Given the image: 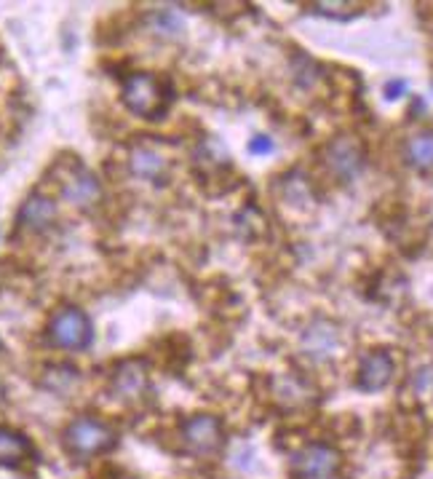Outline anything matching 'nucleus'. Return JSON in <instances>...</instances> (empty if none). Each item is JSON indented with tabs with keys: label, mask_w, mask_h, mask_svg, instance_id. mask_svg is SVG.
Masks as SVG:
<instances>
[{
	"label": "nucleus",
	"mask_w": 433,
	"mask_h": 479,
	"mask_svg": "<svg viewBox=\"0 0 433 479\" xmlns=\"http://www.w3.org/2000/svg\"><path fill=\"white\" fill-rule=\"evenodd\" d=\"M121 99L137 118L161 121L171 105V86L152 73H132L121 83Z\"/></svg>",
	"instance_id": "obj_1"
},
{
	"label": "nucleus",
	"mask_w": 433,
	"mask_h": 479,
	"mask_svg": "<svg viewBox=\"0 0 433 479\" xmlns=\"http://www.w3.org/2000/svg\"><path fill=\"white\" fill-rule=\"evenodd\" d=\"M62 445L70 458L88 461V458H99L110 453L118 445V434L110 423L91 418V415H80L70 420L68 428L62 431Z\"/></svg>",
	"instance_id": "obj_2"
},
{
	"label": "nucleus",
	"mask_w": 433,
	"mask_h": 479,
	"mask_svg": "<svg viewBox=\"0 0 433 479\" xmlns=\"http://www.w3.org/2000/svg\"><path fill=\"white\" fill-rule=\"evenodd\" d=\"M91 337H94V329H91V319L75 309H60L51 321H49V343L54 348H62V351H83L91 345Z\"/></svg>",
	"instance_id": "obj_3"
},
{
	"label": "nucleus",
	"mask_w": 433,
	"mask_h": 479,
	"mask_svg": "<svg viewBox=\"0 0 433 479\" xmlns=\"http://www.w3.org/2000/svg\"><path fill=\"white\" fill-rule=\"evenodd\" d=\"M185 453L196 458H212L225 445V428L216 415H193L180 426Z\"/></svg>",
	"instance_id": "obj_4"
},
{
	"label": "nucleus",
	"mask_w": 433,
	"mask_h": 479,
	"mask_svg": "<svg viewBox=\"0 0 433 479\" xmlns=\"http://www.w3.org/2000/svg\"><path fill=\"white\" fill-rule=\"evenodd\" d=\"M343 466L340 450L324 442L305 445L291 456V474L297 479H332Z\"/></svg>",
	"instance_id": "obj_5"
},
{
	"label": "nucleus",
	"mask_w": 433,
	"mask_h": 479,
	"mask_svg": "<svg viewBox=\"0 0 433 479\" xmlns=\"http://www.w3.org/2000/svg\"><path fill=\"white\" fill-rule=\"evenodd\" d=\"M57 174V185H60V193L75 204V207H88L99 198V182L97 177L78 161H62L57 163L54 169Z\"/></svg>",
	"instance_id": "obj_6"
},
{
	"label": "nucleus",
	"mask_w": 433,
	"mask_h": 479,
	"mask_svg": "<svg viewBox=\"0 0 433 479\" xmlns=\"http://www.w3.org/2000/svg\"><path fill=\"white\" fill-rule=\"evenodd\" d=\"M324 161L337 180L348 182V180L359 177L361 169H364V148L356 137H335L324 148Z\"/></svg>",
	"instance_id": "obj_7"
},
{
	"label": "nucleus",
	"mask_w": 433,
	"mask_h": 479,
	"mask_svg": "<svg viewBox=\"0 0 433 479\" xmlns=\"http://www.w3.org/2000/svg\"><path fill=\"white\" fill-rule=\"evenodd\" d=\"M393 356L388 351H369L359 364V383L361 391L366 394H374V391H382L391 381H393Z\"/></svg>",
	"instance_id": "obj_8"
},
{
	"label": "nucleus",
	"mask_w": 433,
	"mask_h": 479,
	"mask_svg": "<svg viewBox=\"0 0 433 479\" xmlns=\"http://www.w3.org/2000/svg\"><path fill=\"white\" fill-rule=\"evenodd\" d=\"M150 386L147 378V364L143 359H126L115 367L110 389L118 400H140Z\"/></svg>",
	"instance_id": "obj_9"
},
{
	"label": "nucleus",
	"mask_w": 433,
	"mask_h": 479,
	"mask_svg": "<svg viewBox=\"0 0 433 479\" xmlns=\"http://www.w3.org/2000/svg\"><path fill=\"white\" fill-rule=\"evenodd\" d=\"M57 220V204L43 196V193H32L22 209H19V217H16V226L27 234H43L54 226Z\"/></svg>",
	"instance_id": "obj_10"
},
{
	"label": "nucleus",
	"mask_w": 433,
	"mask_h": 479,
	"mask_svg": "<svg viewBox=\"0 0 433 479\" xmlns=\"http://www.w3.org/2000/svg\"><path fill=\"white\" fill-rule=\"evenodd\" d=\"M27 458H32V445L30 439L8 426H0V466L5 469H16L22 466Z\"/></svg>",
	"instance_id": "obj_11"
},
{
	"label": "nucleus",
	"mask_w": 433,
	"mask_h": 479,
	"mask_svg": "<svg viewBox=\"0 0 433 479\" xmlns=\"http://www.w3.org/2000/svg\"><path fill=\"white\" fill-rule=\"evenodd\" d=\"M129 166L137 177L143 180H152V182H161L163 174H166V159L158 156L155 151L150 148H134L132 156H129Z\"/></svg>",
	"instance_id": "obj_12"
},
{
	"label": "nucleus",
	"mask_w": 433,
	"mask_h": 479,
	"mask_svg": "<svg viewBox=\"0 0 433 479\" xmlns=\"http://www.w3.org/2000/svg\"><path fill=\"white\" fill-rule=\"evenodd\" d=\"M407 163L418 171H433V129L418 132L407 143Z\"/></svg>",
	"instance_id": "obj_13"
},
{
	"label": "nucleus",
	"mask_w": 433,
	"mask_h": 479,
	"mask_svg": "<svg viewBox=\"0 0 433 479\" xmlns=\"http://www.w3.org/2000/svg\"><path fill=\"white\" fill-rule=\"evenodd\" d=\"M407 80L404 78H391L385 86H382V94H385V99H391V102H396V99H401L404 94H407Z\"/></svg>",
	"instance_id": "obj_14"
},
{
	"label": "nucleus",
	"mask_w": 433,
	"mask_h": 479,
	"mask_svg": "<svg viewBox=\"0 0 433 479\" xmlns=\"http://www.w3.org/2000/svg\"><path fill=\"white\" fill-rule=\"evenodd\" d=\"M273 148H276V145H273V140H271V137H265V134H257V137L249 143V153H252V156H271V153H273Z\"/></svg>",
	"instance_id": "obj_15"
},
{
	"label": "nucleus",
	"mask_w": 433,
	"mask_h": 479,
	"mask_svg": "<svg viewBox=\"0 0 433 479\" xmlns=\"http://www.w3.org/2000/svg\"><path fill=\"white\" fill-rule=\"evenodd\" d=\"M5 401V389H3V383H0V404Z\"/></svg>",
	"instance_id": "obj_16"
},
{
	"label": "nucleus",
	"mask_w": 433,
	"mask_h": 479,
	"mask_svg": "<svg viewBox=\"0 0 433 479\" xmlns=\"http://www.w3.org/2000/svg\"><path fill=\"white\" fill-rule=\"evenodd\" d=\"M0 348H3V343H0Z\"/></svg>",
	"instance_id": "obj_17"
}]
</instances>
